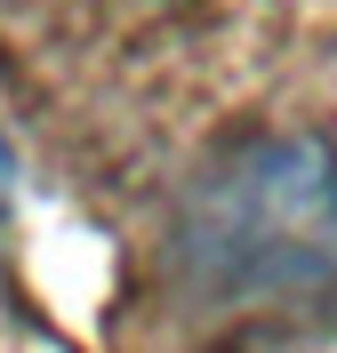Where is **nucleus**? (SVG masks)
<instances>
[{
	"label": "nucleus",
	"instance_id": "1",
	"mask_svg": "<svg viewBox=\"0 0 337 353\" xmlns=\"http://www.w3.org/2000/svg\"><path fill=\"white\" fill-rule=\"evenodd\" d=\"M0 201H8V145H0Z\"/></svg>",
	"mask_w": 337,
	"mask_h": 353
}]
</instances>
